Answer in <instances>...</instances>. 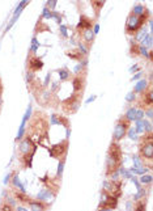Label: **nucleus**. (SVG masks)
I'll list each match as a JSON object with an SVG mask.
<instances>
[{
	"instance_id": "24",
	"label": "nucleus",
	"mask_w": 153,
	"mask_h": 211,
	"mask_svg": "<svg viewBox=\"0 0 153 211\" xmlns=\"http://www.w3.org/2000/svg\"><path fill=\"white\" fill-rule=\"evenodd\" d=\"M144 11H145V8L143 5H135L134 7V9H132V15H135V16H140V15H143L144 13Z\"/></svg>"
},
{
	"instance_id": "19",
	"label": "nucleus",
	"mask_w": 153,
	"mask_h": 211,
	"mask_svg": "<svg viewBox=\"0 0 153 211\" xmlns=\"http://www.w3.org/2000/svg\"><path fill=\"white\" fill-rule=\"evenodd\" d=\"M12 182H13V185H15L16 188H19V189H20V191H21V193H25V188H24V185L21 184V181H20V178H19V174H16V176L13 177Z\"/></svg>"
},
{
	"instance_id": "41",
	"label": "nucleus",
	"mask_w": 153,
	"mask_h": 211,
	"mask_svg": "<svg viewBox=\"0 0 153 211\" xmlns=\"http://www.w3.org/2000/svg\"><path fill=\"white\" fill-rule=\"evenodd\" d=\"M55 5H56V2H55V0H51V2H47V7H49L50 9L55 8Z\"/></svg>"
},
{
	"instance_id": "23",
	"label": "nucleus",
	"mask_w": 153,
	"mask_h": 211,
	"mask_svg": "<svg viewBox=\"0 0 153 211\" xmlns=\"http://www.w3.org/2000/svg\"><path fill=\"white\" fill-rule=\"evenodd\" d=\"M67 55H68L69 58L76 59V60H81V58H83V54H81L79 50H76V51H68V53H67Z\"/></svg>"
},
{
	"instance_id": "1",
	"label": "nucleus",
	"mask_w": 153,
	"mask_h": 211,
	"mask_svg": "<svg viewBox=\"0 0 153 211\" xmlns=\"http://www.w3.org/2000/svg\"><path fill=\"white\" fill-rule=\"evenodd\" d=\"M149 16V12L147 9L144 11L143 15L140 16H135V15H131L128 16V20H127V24H126V33L127 34H134L143 26V24L145 23V20L148 19Z\"/></svg>"
},
{
	"instance_id": "39",
	"label": "nucleus",
	"mask_w": 153,
	"mask_h": 211,
	"mask_svg": "<svg viewBox=\"0 0 153 211\" xmlns=\"http://www.w3.org/2000/svg\"><path fill=\"white\" fill-rule=\"evenodd\" d=\"M60 32H62L63 37H67V35H68V33H67V28L64 26V25H60Z\"/></svg>"
},
{
	"instance_id": "5",
	"label": "nucleus",
	"mask_w": 153,
	"mask_h": 211,
	"mask_svg": "<svg viewBox=\"0 0 153 211\" xmlns=\"http://www.w3.org/2000/svg\"><path fill=\"white\" fill-rule=\"evenodd\" d=\"M107 157L120 165V161H122V149H120V146L116 142H113L111 144H110Z\"/></svg>"
},
{
	"instance_id": "31",
	"label": "nucleus",
	"mask_w": 153,
	"mask_h": 211,
	"mask_svg": "<svg viewBox=\"0 0 153 211\" xmlns=\"http://www.w3.org/2000/svg\"><path fill=\"white\" fill-rule=\"evenodd\" d=\"M24 133H25V123H21L20 130H19V133H17V138H16V140H20V139H22Z\"/></svg>"
},
{
	"instance_id": "17",
	"label": "nucleus",
	"mask_w": 153,
	"mask_h": 211,
	"mask_svg": "<svg viewBox=\"0 0 153 211\" xmlns=\"http://www.w3.org/2000/svg\"><path fill=\"white\" fill-rule=\"evenodd\" d=\"M16 199L20 202H24V203H30L31 202V198H29L28 195H25V193H16Z\"/></svg>"
},
{
	"instance_id": "46",
	"label": "nucleus",
	"mask_w": 153,
	"mask_h": 211,
	"mask_svg": "<svg viewBox=\"0 0 153 211\" xmlns=\"http://www.w3.org/2000/svg\"><path fill=\"white\" fill-rule=\"evenodd\" d=\"M147 116H148L149 118H152V108H149V109L147 110Z\"/></svg>"
},
{
	"instance_id": "13",
	"label": "nucleus",
	"mask_w": 153,
	"mask_h": 211,
	"mask_svg": "<svg viewBox=\"0 0 153 211\" xmlns=\"http://www.w3.org/2000/svg\"><path fill=\"white\" fill-rule=\"evenodd\" d=\"M30 206V210L31 211H45L46 209H47V205H46L45 202L42 201H33L31 199V202L29 203Z\"/></svg>"
},
{
	"instance_id": "42",
	"label": "nucleus",
	"mask_w": 153,
	"mask_h": 211,
	"mask_svg": "<svg viewBox=\"0 0 153 211\" xmlns=\"http://www.w3.org/2000/svg\"><path fill=\"white\" fill-rule=\"evenodd\" d=\"M26 79H28V81H31L34 79V76H33V72H28L26 74Z\"/></svg>"
},
{
	"instance_id": "25",
	"label": "nucleus",
	"mask_w": 153,
	"mask_h": 211,
	"mask_svg": "<svg viewBox=\"0 0 153 211\" xmlns=\"http://www.w3.org/2000/svg\"><path fill=\"white\" fill-rule=\"evenodd\" d=\"M132 159H134V168H137V169H140V168H145L143 161H141L140 157H139L137 155H135Z\"/></svg>"
},
{
	"instance_id": "32",
	"label": "nucleus",
	"mask_w": 153,
	"mask_h": 211,
	"mask_svg": "<svg viewBox=\"0 0 153 211\" xmlns=\"http://www.w3.org/2000/svg\"><path fill=\"white\" fill-rule=\"evenodd\" d=\"M145 116L144 110H136V116H135V121H141Z\"/></svg>"
},
{
	"instance_id": "44",
	"label": "nucleus",
	"mask_w": 153,
	"mask_h": 211,
	"mask_svg": "<svg viewBox=\"0 0 153 211\" xmlns=\"http://www.w3.org/2000/svg\"><path fill=\"white\" fill-rule=\"evenodd\" d=\"M98 30H99V26H98V25H94V29H93V33H94V34H97V33H98Z\"/></svg>"
},
{
	"instance_id": "22",
	"label": "nucleus",
	"mask_w": 153,
	"mask_h": 211,
	"mask_svg": "<svg viewBox=\"0 0 153 211\" xmlns=\"http://www.w3.org/2000/svg\"><path fill=\"white\" fill-rule=\"evenodd\" d=\"M141 46H144L145 49L147 47H151L152 46V35L151 34H147L145 37L143 38V41H141Z\"/></svg>"
},
{
	"instance_id": "47",
	"label": "nucleus",
	"mask_w": 153,
	"mask_h": 211,
	"mask_svg": "<svg viewBox=\"0 0 153 211\" xmlns=\"http://www.w3.org/2000/svg\"><path fill=\"white\" fill-rule=\"evenodd\" d=\"M94 100H96V96H92L90 98H88V100H87V104H89V102H92V101H94Z\"/></svg>"
},
{
	"instance_id": "15",
	"label": "nucleus",
	"mask_w": 153,
	"mask_h": 211,
	"mask_svg": "<svg viewBox=\"0 0 153 211\" xmlns=\"http://www.w3.org/2000/svg\"><path fill=\"white\" fill-rule=\"evenodd\" d=\"M147 80H140V81H137V84L135 85V88H134V93H143V92L147 89Z\"/></svg>"
},
{
	"instance_id": "11",
	"label": "nucleus",
	"mask_w": 153,
	"mask_h": 211,
	"mask_svg": "<svg viewBox=\"0 0 153 211\" xmlns=\"http://www.w3.org/2000/svg\"><path fill=\"white\" fill-rule=\"evenodd\" d=\"M28 64H29V68L31 71H40L43 68V62L37 58V56H31V58L29 59V62H28Z\"/></svg>"
},
{
	"instance_id": "50",
	"label": "nucleus",
	"mask_w": 153,
	"mask_h": 211,
	"mask_svg": "<svg viewBox=\"0 0 153 211\" xmlns=\"http://www.w3.org/2000/svg\"><path fill=\"white\" fill-rule=\"evenodd\" d=\"M19 211H28V210L24 209V207H21V206H19Z\"/></svg>"
},
{
	"instance_id": "36",
	"label": "nucleus",
	"mask_w": 153,
	"mask_h": 211,
	"mask_svg": "<svg viewBox=\"0 0 153 211\" xmlns=\"http://www.w3.org/2000/svg\"><path fill=\"white\" fill-rule=\"evenodd\" d=\"M0 211H13L12 210V206L8 205V203H4L1 207H0Z\"/></svg>"
},
{
	"instance_id": "28",
	"label": "nucleus",
	"mask_w": 153,
	"mask_h": 211,
	"mask_svg": "<svg viewBox=\"0 0 153 211\" xmlns=\"http://www.w3.org/2000/svg\"><path fill=\"white\" fill-rule=\"evenodd\" d=\"M147 35V30H145V28H143V29H140L137 32V34H136V37H135V39L136 41H143V38Z\"/></svg>"
},
{
	"instance_id": "16",
	"label": "nucleus",
	"mask_w": 153,
	"mask_h": 211,
	"mask_svg": "<svg viewBox=\"0 0 153 211\" xmlns=\"http://www.w3.org/2000/svg\"><path fill=\"white\" fill-rule=\"evenodd\" d=\"M94 33H93V30H85L83 32V39H84V42L85 44H88V45H90L92 42H93V39H94Z\"/></svg>"
},
{
	"instance_id": "9",
	"label": "nucleus",
	"mask_w": 153,
	"mask_h": 211,
	"mask_svg": "<svg viewBox=\"0 0 153 211\" xmlns=\"http://www.w3.org/2000/svg\"><path fill=\"white\" fill-rule=\"evenodd\" d=\"M92 26H93V21L89 19V17H87L85 15L80 17V23L77 24V30H81V32L90 30Z\"/></svg>"
},
{
	"instance_id": "14",
	"label": "nucleus",
	"mask_w": 153,
	"mask_h": 211,
	"mask_svg": "<svg viewBox=\"0 0 153 211\" xmlns=\"http://www.w3.org/2000/svg\"><path fill=\"white\" fill-rule=\"evenodd\" d=\"M141 102H144V105L151 106L153 102V97H152V89H148V92H143L141 93Z\"/></svg>"
},
{
	"instance_id": "37",
	"label": "nucleus",
	"mask_w": 153,
	"mask_h": 211,
	"mask_svg": "<svg viewBox=\"0 0 153 211\" xmlns=\"http://www.w3.org/2000/svg\"><path fill=\"white\" fill-rule=\"evenodd\" d=\"M38 42H37V39L35 38H33V41H31V51L33 53H35V50H37V47H38Z\"/></svg>"
},
{
	"instance_id": "6",
	"label": "nucleus",
	"mask_w": 153,
	"mask_h": 211,
	"mask_svg": "<svg viewBox=\"0 0 153 211\" xmlns=\"http://www.w3.org/2000/svg\"><path fill=\"white\" fill-rule=\"evenodd\" d=\"M19 151L21 155L25 156H29V155H34L35 152V146L33 144V140L30 138H25L22 142L20 143L19 146Z\"/></svg>"
},
{
	"instance_id": "4",
	"label": "nucleus",
	"mask_w": 153,
	"mask_h": 211,
	"mask_svg": "<svg viewBox=\"0 0 153 211\" xmlns=\"http://www.w3.org/2000/svg\"><path fill=\"white\" fill-rule=\"evenodd\" d=\"M116 205H118V199H116V197L110 195L107 191L102 193V199H101V203H99V209H105V210L110 211V210L115 209Z\"/></svg>"
},
{
	"instance_id": "29",
	"label": "nucleus",
	"mask_w": 153,
	"mask_h": 211,
	"mask_svg": "<svg viewBox=\"0 0 153 211\" xmlns=\"http://www.w3.org/2000/svg\"><path fill=\"white\" fill-rule=\"evenodd\" d=\"M127 134H128V138L132 139V140H136L137 139V134H136V131H135L134 127H131L130 130H127Z\"/></svg>"
},
{
	"instance_id": "48",
	"label": "nucleus",
	"mask_w": 153,
	"mask_h": 211,
	"mask_svg": "<svg viewBox=\"0 0 153 211\" xmlns=\"http://www.w3.org/2000/svg\"><path fill=\"white\" fill-rule=\"evenodd\" d=\"M10 177H12V176H10V174H8V176H5V180H4V184H8V181L10 180Z\"/></svg>"
},
{
	"instance_id": "10",
	"label": "nucleus",
	"mask_w": 153,
	"mask_h": 211,
	"mask_svg": "<svg viewBox=\"0 0 153 211\" xmlns=\"http://www.w3.org/2000/svg\"><path fill=\"white\" fill-rule=\"evenodd\" d=\"M152 130V126L151 123L148 122V121H136V127H135V131H136V134H144L145 131H148V133H151Z\"/></svg>"
},
{
	"instance_id": "26",
	"label": "nucleus",
	"mask_w": 153,
	"mask_h": 211,
	"mask_svg": "<svg viewBox=\"0 0 153 211\" xmlns=\"http://www.w3.org/2000/svg\"><path fill=\"white\" fill-rule=\"evenodd\" d=\"M59 77H60V80H67L69 77V71L67 68L59 70Z\"/></svg>"
},
{
	"instance_id": "38",
	"label": "nucleus",
	"mask_w": 153,
	"mask_h": 211,
	"mask_svg": "<svg viewBox=\"0 0 153 211\" xmlns=\"http://www.w3.org/2000/svg\"><path fill=\"white\" fill-rule=\"evenodd\" d=\"M135 97H136V96H135L134 92H130V93L126 96V100H127L128 102H131V101H134V100H135Z\"/></svg>"
},
{
	"instance_id": "21",
	"label": "nucleus",
	"mask_w": 153,
	"mask_h": 211,
	"mask_svg": "<svg viewBox=\"0 0 153 211\" xmlns=\"http://www.w3.org/2000/svg\"><path fill=\"white\" fill-rule=\"evenodd\" d=\"M136 110H137V109H135V108H130L128 110H127V113H126V116H124V117H126L127 119L130 121V122H131V121H135V116H136Z\"/></svg>"
},
{
	"instance_id": "49",
	"label": "nucleus",
	"mask_w": 153,
	"mask_h": 211,
	"mask_svg": "<svg viewBox=\"0 0 153 211\" xmlns=\"http://www.w3.org/2000/svg\"><path fill=\"white\" fill-rule=\"evenodd\" d=\"M81 67H83V66H81V64H79V66H76V68H75V72H76V74L79 72V71L81 70Z\"/></svg>"
},
{
	"instance_id": "7",
	"label": "nucleus",
	"mask_w": 153,
	"mask_h": 211,
	"mask_svg": "<svg viewBox=\"0 0 153 211\" xmlns=\"http://www.w3.org/2000/svg\"><path fill=\"white\" fill-rule=\"evenodd\" d=\"M68 148V140H64L59 144H55L52 148H50V155L52 157H63Z\"/></svg>"
},
{
	"instance_id": "12",
	"label": "nucleus",
	"mask_w": 153,
	"mask_h": 211,
	"mask_svg": "<svg viewBox=\"0 0 153 211\" xmlns=\"http://www.w3.org/2000/svg\"><path fill=\"white\" fill-rule=\"evenodd\" d=\"M55 194H52L51 190H41L40 193H38L37 198L38 201H42V202H50L51 199H54Z\"/></svg>"
},
{
	"instance_id": "33",
	"label": "nucleus",
	"mask_w": 153,
	"mask_h": 211,
	"mask_svg": "<svg viewBox=\"0 0 153 211\" xmlns=\"http://www.w3.org/2000/svg\"><path fill=\"white\" fill-rule=\"evenodd\" d=\"M30 114H31V106L29 105V108H28L26 110V113H25V116H24V119H22V123H26V121L29 119V117H30Z\"/></svg>"
},
{
	"instance_id": "45",
	"label": "nucleus",
	"mask_w": 153,
	"mask_h": 211,
	"mask_svg": "<svg viewBox=\"0 0 153 211\" xmlns=\"http://www.w3.org/2000/svg\"><path fill=\"white\" fill-rule=\"evenodd\" d=\"M1 92H3V87H1V81H0V106H1Z\"/></svg>"
},
{
	"instance_id": "20",
	"label": "nucleus",
	"mask_w": 153,
	"mask_h": 211,
	"mask_svg": "<svg viewBox=\"0 0 153 211\" xmlns=\"http://www.w3.org/2000/svg\"><path fill=\"white\" fill-rule=\"evenodd\" d=\"M104 4H105V2H99V0H93V2H92V7H93L96 11V15L99 13V9L104 7Z\"/></svg>"
},
{
	"instance_id": "3",
	"label": "nucleus",
	"mask_w": 153,
	"mask_h": 211,
	"mask_svg": "<svg viewBox=\"0 0 153 211\" xmlns=\"http://www.w3.org/2000/svg\"><path fill=\"white\" fill-rule=\"evenodd\" d=\"M130 127V121L127 119L126 117L120 118L118 121V123L115 125V128H114V134H113V138L115 142H119L120 139L124 138V135L127 134V130Z\"/></svg>"
},
{
	"instance_id": "8",
	"label": "nucleus",
	"mask_w": 153,
	"mask_h": 211,
	"mask_svg": "<svg viewBox=\"0 0 153 211\" xmlns=\"http://www.w3.org/2000/svg\"><path fill=\"white\" fill-rule=\"evenodd\" d=\"M68 106H71V108L68 109V112L67 113H75L77 110V108H79V95H73L72 97L67 98L64 102H63V109H67Z\"/></svg>"
},
{
	"instance_id": "2",
	"label": "nucleus",
	"mask_w": 153,
	"mask_h": 211,
	"mask_svg": "<svg viewBox=\"0 0 153 211\" xmlns=\"http://www.w3.org/2000/svg\"><path fill=\"white\" fill-rule=\"evenodd\" d=\"M140 156L143 159L148 160V161H152L153 159V138L152 134L144 137V139L140 143Z\"/></svg>"
},
{
	"instance_id": "40",
	"label": "nucleus",
	"mask_w": 153,
	"mask_h": 211,
	"mask_svg": "<svg viewBox=\"0 0 153 211\" xmlns=\"http://www.w3.org/2000/svg\"><path fill=\"white\" fill-rule=\"evenodd\" d=\"M135 211H145V203H143V202L139 203L137 207H136V210H135Z\"/></svg>"
},
{
	"instance_id": "34",
	"label": "nucleus",
	"mask_w": 153,
	"mask_h": 211,
	"mask_svg": "<svg viewBox=\"0 0 153 211\" xmlns=\"http://www.w3.org/2000/svg\"><path fill=\"white\" fill-rule=\"evenodd\" d=\"M63 168H64V160L59 161V165H58V176H62V173H63Z\"/></svg>"
},
{
	"instance_id": "30",
	"label": "nucleus",
	"mask_w": 153,
	"mask_h": 211,
	"mask_svg": "<svg viewBox=\"0 0 153 211\" xmlns=\"http://www.w3.org/2000/svg\"><path fill=\"white\" fill-rule=\"evenodd\" d=\"M140 182L141 184H151L152 182V176H149V174H143L140 178Z\"/></svg>"
},
{
	"instance_id": "27",
	"label": "nucleus",
	"mask_w": 153,
	"mask_h": 211,
	"mask_svg": "<svg viewBox=\"0 0 153 211\" xmlns=\"http://www.w3.org/2000/svg\"><path fill=\"white\" fill-rule=\"evenodd\" d=\"M119 173L123 176V178H131L132 177V173H131L128 169H126V168H119Z\"/></svg>"
},
{
	"instance_id": "43",
	"label": "nucleus",
	"mask_w": 153,
	"mask_h": 211,
	"mask_svg": "<svg viewBox=\"0 0 153 211\" xmlns=\"http://www.w3.org/2000/svg\"><path fill=\"white\" fill-rule=\"evenodd\" d=\"M141 75H143L141 72H139V74H136V75H134V76H132V80H137V79H140V77H141Z\"/></svg>"
},
{
	"instance_id": "35",
	"label": "nucleus",
	"mask_w": 153,
	"mask_h": 211,
	"mask_svg": "<svg viewBox=\"0 0 153 211\" xmlns=\"http://www.w3.org/2000/svg\"><path fill=\"white\" fill-rule=\"evenodd\" d=\"M52 13H54V12L49 11V8H45V9H43V15H42V16H43V17H47V19H51V17H52Z\"/></svg>"
},
{
	"instance_id": "18",
	"label": "nucleus",
	"mask_w": 153,
	"mask_h": 211,
	"mask_svg": "<svg viewBox=\"0 0 153 211\" xmlns=\"http://www.w3.org/2000/svg\"><path fill=\"white\" fill-rule=\"evenodd\" d=\"M81 88H83V80H81V77L80 76L75 77L73 79V91L79 92V91H81Z\"/></svg>"
}]
</instances>
